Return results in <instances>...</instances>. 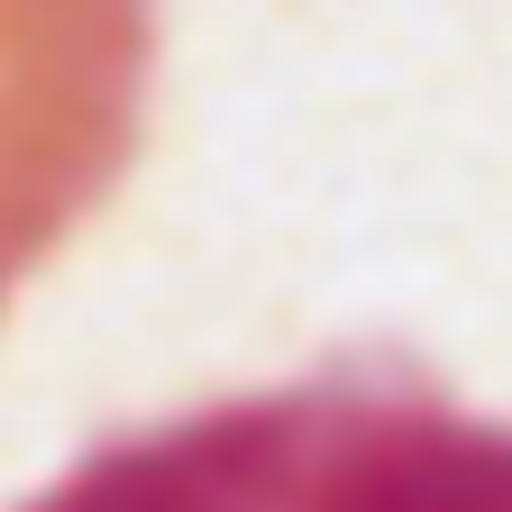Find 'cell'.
<instances>
[{"instance_id": "cell-1", "label": "cell", "mask_w": 512, "mask_h": 512, "mask_svg": "<svg viewBox=\"0 0 512 512\" xmlns=\"http://www.w3.org/2000/svg\"><path fill=\"white\" fill-rule=\"evenodd\" d=\"M19 512H512V421L348 357L119 430Z\"/></svg>"}, {"instance_id": "cell-2", "label": "cell", "mask_w": 512, "mask_h": 512, "mask_svg": "<svg viewBox=\"0 0 512 512\" xmlns=\"http://www.w3.org/2000/svg\"><path fill=\"white\" fill-rule=\"evenodd\" d=\"M156 0H0V311L147 128Z\"/></svg>"}]
</instances>
